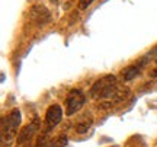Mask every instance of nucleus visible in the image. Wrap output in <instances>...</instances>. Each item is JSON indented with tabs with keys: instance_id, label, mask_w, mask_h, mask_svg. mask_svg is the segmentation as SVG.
<instances>
[{
	"instance_id": "1",
	"label": "nucleus",
	"mask_w": 157,
	"mask_h": 147,
	"mask_svg": "<svg viewBox=\"0 0 157 147\" xmlns=\"http://www.w3.org/2000/svg\"><path fill=\"white\" fill-rule=\"evenodd\" d=\"M117 89H118L117 77L113 74H108V76L101 77L98 82H95V85L92 86V89H90V96L93 99L105 101V99H109L112 96Z\"/></svg>"
},
{
	"instance_id": "2",
	"label": "nucleus",
	"mask_w": 157,
	"mask_h": 147,
	"mask_svg": "<svg viewBox=\"0 0 157 147\" xmlns=\"http://www.w3.org/2000/svg\"><path fill=\"white\" fill-rule=\"evenodd\" d=\"M21 111L19 109H12L10 114L2 119V141H10L13 137L16 136L17 130H19V125H21Z\"/></svg>"
},
{
	"instance_id": "3",
	"label": "nucleus",
	"mask_w": 157,
	"mask_h": 147,
	"mask_svg": "<svg viewBox=\"0 0 157 147\" xmlns=\"http://www.w3.org/2000/svg\"><path fill=\"white\" fill-rule=\"evenodd\" d=\"M84 101H86V98H84L82 91H78V89L70 91V93L67 96V102H66V114L67 115L76 114L84 105Z\"/></svg>"
},
{
	"instance_id": "4",
	"label": "nucleus",
	"mask_w": 157,
	"mask_h": 147,
	"mask_svg": "<svg viewBox=\"0 0 157 147\" xmlns=\"http://www.w3.org/2000/svg\"><path fill=\"white\" fill-rule=\"evenodd\" d=\"M29 16H31V21L36 23L38 26H42V25H45V23H48L51 21L50 10L42 5H35L29 12Z\"/></svg>"
},
{
	"instance_id": "5",
	"label": "nucleus",
	"mask_w": 157,
	"mask_h": 147,
	"mask_svg": "<svg viewBox=\"0 0 157 147\" xmlns=\"http://www.w3.org/2000/svg\"><path fill=\"white\" fill-rule=\"evenodd\" d=\"M63 118V111L60 105H51L47 111V115H45V127H47V131L52 130L54 127L60 124V121Z\"/></svg>"
},
{
	"instance_id": "6",
	"label": "nucleus",
	"mask_w": 157,
	"mask_h": 147,
	"mask_svg": "<svg viewBox=\"0 0 157 147\" xmlns=\"http://www.w3.org/2000/svg\"><path fill=\"white\" fill-rule=\"evenodd\" d=\"M38 130H39V119L35 118L34 121H31L26 127H23L22 131L19 133V136H17V144H23V143L29 141V140L38 133Z\"/></svg>"
},
{
	"instance_id": "7",
	"label": "nucleus",
	"mask_w": 157,
	"mask_h": 147,
	"mask_svg": "<svg viewBox=\"0 0 157 147\" xmlns=\"http://www.w3.org/2000/svg\"><path fill=\"white\" fill-rule=\"evenodd\" d=\"M146 66V63L143 61V60H138L137 63H134L132 66H128V67L122 70V79L124 80H132L135 79L137 76H140L141 70L144 68Z\"/></svg>"
},
{
	"instance_id": "8",
	"label": "nucleus",
	"mask_w": 157,
	"mask_h": 147,
	"mask_svg": "<svg viewBox=\"0 0 157 147\" xmlns=\"http://www.w3.org/2000/svg\"><path fill=\"white\" fill-rule=\"evenodd\" d=\"M67 144V137L66 136H58L57 138H54L52 141H50L47 144V147H66Z\"/></svg>"
},
{
	"instance_id": "9",
	"label": "nucleus",
	"mask_w": 157,
	"mask_h": 147,
	"mask_svg": "<svg viewBox=\"0 0 157 147\" xmlns=\"http://www.w3.org/2000/svg\"><path fill=\"white\" fill-rule=\"evenodd\" d=\"M90 124H92V122H90V119L89 121H83V122H80V124L76 127V130H77V133H82V134H83V133H86V131L89 130Z\"/></svg>"
},
{
	"instance_id": "10",
	"label": "nucleus",
	"mask_w": 157,
	"mask_h": 147,
	"mask_svg": "<svg viewBox=\"0 0 157 147\" xmlns=\"http://www.w3.org/2000/svg\"><path fill=\"white\" fill-rule=\"evenodd\" d=\"M93 2H95V0H78V9H80V10H84V9H87Z\"/></svg>"
},
{
	"instance_id": "11",
	"label": "nucleus",
	"mask_w": 157,
	"mask_h": 147,
	"mask_svg": "<svg viewBox=\"0 0 157 147\" xmlns=\"http://www.w3.org/2000/svg\"><path fill=\"white\" fill-rule=\"evenodd\" d=\"M151 77H157V67L151 72Z\"/></svg>"
}]
</instances>
